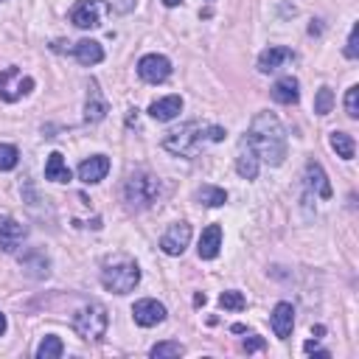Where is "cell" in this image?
Listing matches in <instances>:
<instances>
[{"mask_svg": "<svg viewBox=\"0 0 359 359\" xmlns=\"http://www.w3.org/2000/svg\"><path fill=\"white\" fill-rule=\"evenodd\" d=\"M334 107V93H332V87H320L317 90V96H314V112L317 115H328Z\"/></svg>", "mask_w": 359, "mask_h": 359, "instance_id": "27", "label": "cell"}, {"mask_svg": "<svg viewBox=\"0 0 359 359\" xmlns=\"http://www.w3.org/2000/svg\"><path fill=\"white\" fill-rule=\"evenodd\" d=\"M45 180H51V183H71V169H68L65 158L59 155V152H51V155H48Z\"/></svg>", "mask_w": 359, "mask_h": 359, "instance_id": "22", "label": "cell"}, {"mask_svg": "<svg viewBox=\"0 0 359 359\" xmlns=\"http://www.w3.org/2000/svg\"><path fill=\"white\" fill-rule=\"evenodd\" d=\"M247 354H253V351H261L264 348V340L261 337H250V340H245V345H242Z\"/></svg>", "mask_w": 359, "mask_h": 359, "instance_id": "34", "label": "cell"}, {"mask_svg": "<svg viewBox=\"0 0 359 359\" xmlns=\"http://www.w3.org/2000/svg\"><path fill=\"white\" fill-rule=\"evenodd\" d=\"M258 169H261V160H258L256 149L250 146V140L245 135L242 140H238V149H236V171H238V177H245V180H256Z\"/></svg>", "mask_w": 359, "mask_h": 359, "instance_id": "9", "label": "cell"}, {"mask_svg": "<svg viewBox=\"0 0 359 359\" xmlns=\"http://www.w3.org/2000/svg\"><path fill=\"white\" fill-rule=\"evenodd\" d=\"M124 199L129 208L140 211V208H152L160 199V180L146 174V171H135L127 177L124 183Z\"/></svg>", "mask_w": 359, "mask_h": 359, "instance_id": "4", "label": "cell"}, {"mask_svg": "<svg viewBox=\"0 0 359 359\" xmlns=\"http://www.w3.org/2000/svg\"><path fill=\"white\" fill-rule=\"evenodd\" d=\"M149 354H152L155 359H163V356H183V354H186V348L180 345V343H158L152 351H149Z\"/></svg>", "mask_w": 359, "mask_h": 359, "instance_id": "29", "label": "cell"}, {"mask_svg": "<svg viewBox=\"0 0 359 359\" xmlns=\"http://www.w3.org/2000/svg\"><path fill=\"white\" fill-rule=\"evenodd\" d=\"M219 306H222V309H230V312H242V309L247 306V301H245V295H242V292L227 289V292L219 295Z\"/></svg>", "mask_w": 359, "mask_h": 359, "instance_id": "26", "label": "cell"}, {"mask_svg": "<svg viewBox=\"0 0 359 359\" xmlns=\"http://www.w3.org/2000/svg\"><path fill=\"white\" fill-rule=\"evenodd\" d=\"M219 250H222V227H219V225H208V227L202 230V236H199L197 253H199V258L211 261V258L219 256Z\"/></svg>", "mask_w": 359, "mask_h": 359, "instance_id": "15", "label": "cell"}, {"mask_svg": "<svg viewBox=\"0 0 359 359\" xmlns=\"http://www.w3.org/2000/svg\"><path fill=\"white\" fill-rule=\"evenodd\" d=\"M107 115V101L99 90V82H90V96H87V107H84V121L96 124Z\"/></svg>", "mask_w": 359, "mask_h": 359, "instance_id": "18", "label": "cell"}, {"mask_svg": "<svg viewBox=\"0 0 359 359\" xmlns=\"http://www.w3.org/2000/svg\"><path fill=\"white\" fill-rule=\"evenodd\" d=\"M71 23L82 32L99 25V3L96 0H79V3L71 9Z\"/></svg>", "mask_w": 359, "mask_h": 359, "instance_id": "14", "label": "cell"}, {"mask_svg": "<svg viewBox=\"0 0 359 359\" xmlns=\"http://www.w3.org/2000/svg\"><path fill=\"white\" fill-rule=\"evenodd\" d=\"M107 325H110L107 309L99 306V304H90V306L79 309L76 317H73V332L82 340H101L107 334Z\"/></svg>", "mask_w": 359, "mask_h": 359, "instance_id": "5", "label": "cell"}, {"mask_svg": "<svg viewBox=\"0 0 359 359\" xmlns=\"http://www.w3.org/2000/svg\"><path fill=\"white\" fill-rule=\"evenodd\" d=\"M180 112H183V99L180 96H166V99H158L149 104V115L155 121H174Z\"/></svg>", "mask_w": 359, "mask_h": 359, "instance_id": "16", "label": "cell"}, {"mask_svg": "<svg viewBox=\"0 0 359 359\" xmlns=\"http://www.w3.org/2000/svg\"><path fill=\"white\" fill-rule=\"evenodd\" d=\"M25 238V227L12 219V216H0V250L3 253H14Z\"/></svg>", "mask_w": 359, "mask_h": 359, "instance_id": "12", "label": "cell"}, {"mask_svg": "<svg viewBox=\"0 0 359 359\" xmlns=\"http://www.w3.org/2000/svg\"><path fill=\"white\" fill-rule=\"evenodd\" d=\"M101 284L112 295H129L140 284V267L127 256L107 258L104 269H101Z\"/></svg>", "mask_w": 359, "mask_h": 359, "instance_id": "3", "label": "cell"}, {"mask_svg": "<svg viewBox=\"0 0 359 359\" xmlns=\"http://www.w3.org/2000/svg\"><path fill=\"white\" fill-rule=\"evenodd\" d=\"M107 6L112 12H118V14H127V12L135 9V0H107Z\"/></svg>", "mask_w": 359, "mask_h": 359, "instance_id": "32", "label": "cell"}, {"mask_svg": "<svg viewBox=\"0 0 359 359\" xmlns=\"http://www.w3.org/2000/svg\"><path fill=\"white\" fill-rule=\"evenodd\" d=\"M332 149L337 152V158H343V160H354V155H356V143H354V138L348 135V132H332Z\"/></svg>", "mask_w": 359, "mask_h": 359, "instance_id": "23", "label": "cell"}, {"mask_svg": "<svg viewBox=\"0 0 359 359\" xmlns=\"http://www.w3.org/2000/svg\"><path fill=\"white\" fill-rule=\"evenodd\" d=\"M3 334H6V314L0 312V337H3Z\"/></svg>", "mask_w": 359, "mask_h": 359, "instance_id": "35", "label": "cell"}, {"mask_svg": "<svg viewBox=\"0 0 359 359\" xmlns=\"http://www.w3.org/2000/svg\"><path fill=\"white\" fill-rule=\"evenodd\" d=\"M197 202L199 205H208V208H219L227 202V191L225 188H216V186H202L197 191Z\"/></svg>", "mask_w": 359, "mask_h": 359, "instance_id": "24", "label": "cell"}, {"mask_svg": "<svg viewBox=\"0 0 359 359\" xmlns=\"http://www.w3.org/2000/svg\"><path fill=\"white\" fill-rule=\"evenodd\" d=\"M250 146L267 166H281L286 158V129L273 112H258L247 132Z\"/></svg>", "mask_w": 359, "mask_h": 359, "instance_id": "1", "label": "cell"}, {"mask_svg": "<svg viewBox=\"0 0 359 359\" xmlns=\"http://www.w3.org/2000/svg\"><path fill=\"white\" fill-rule=\"evenodd\" d=\"M225 138V129L222 127H214V124H199V121H188L180 129H171L166 138H163V149L177 158H197L202 152V146L211 140V143H219Z\"/></svg>", "mask_w": 359, "mask_h": 359, "instance_id": "2", "label": "cell"}, {"mask_svg": "<svg viewBox=\"0 0 359 359\" xmlns=\"http://www.w3.org/2000/svg\"><path fill=\"white\" fill-rule=\"evenodd\" d=\"M71 51H73V56L79 59V65H99L101 59H104V48H101L99 42H93V40H82V42H76Z\"/></svg>", "mask_w": 359, "mask_h": 359, "instance_id": "21", "label": "cell"}, {"mask_svg": "<svg viewBox=\"0 0 359 359\" xmlns=\"http://www.w3.org/2000/svg\"><path fill=\"white\" fill-rule=\"evenodd\" d=\"M188 242H191V225L188 222H174L160 238V250L166 256H183Z\"/></svg>", "mask_w": 359, "mask_h": 359, "instance_id": "8", "label": "cell"}, {"mask_svg": "<svg viewBox=\"0 0 359 359\" xmlns=\"http://www.w3.org/2000/svg\"><path fill=\"white\" fill-rule=\"evenodd\" d=\"M269 323H273L275 337L286 340V337L292 334V328H295V309H292V304H278V306L273 309V317H269Z\"/></svg>", "mask_w": 359, "mask_h": 359, "instance_id": "17", "label": "cell"}, {"mask_svg": "<svg viewBox=\"0 0 359 359\" xmlns=\"http://www.w3.org/2000/svg\"><path fill=\"white\" fill-rule=\"evenodd\" d=\"M32 90H34V79L23 76L20 68H6L0 73V99L3 101H17L32 93Z\"/></svg>", "mask_w": 359, "mask_h": 359, "instance_id": "6", "label": "cell"}, {"mask_svg": "<svg viewBox=\"0 0 359 359\" xmlns=\"http://www.w3.org/2000/svg\"><path fill=\"white\" fill-rule=\"evenodd\" d=\"M273 99L278 104H297V99H301V84H297L295 76H284L273 84Z\"/></svg>", "mask_w": 359, "mask_h": 359, "instance_id": "19", "label": "cell"}, {"mask_svg": "<svg viewBox=\"0 0 359 359\" xmlns=\"http://www.w3.org/2000/svg\"><path fill=\"white\" fill-rule=\"evenodd\" d=\"M286 62H295V51L284 48V45H269L267 51H261L258 56V71L261 73H275L278 68H284Z\"/></svg>", "mask_w": 359, "mask_h": 359, "instance_id": "11", "label": "cell"}, {"mask_svg": "<svg viewBox=\"0 0 359 359\" xmlns=\"http://www.w3.org/2000/svg\"><path fill=\"white\" fill-rule=\"evenodd\" d=\"M304 351H306V354H312V356H320V359H328V356H332V354H328L325 348H320L314 340H309V343L304 345Z\"/></svg>", "mask_w": 359, "mask_h": 359, "instance_id": "33", "label": "cell"}, {"mask_svg": "<svg viewBox=\"0 0 359 359\" xmlns=\"http://www.w3.org/2000/svg\"><path fill=\"white\" fill-rule=\"evenodd\" d=\"M306 186H309V191H317V197H323V199L332 197V183H328L323 166L314 160L306 166Z\"/></svg>", "mask_w": 359, "mask_h": 359, "instance_id": "20", "label": "cell"}, {"mask_svg": "<svg viewBox=\"0 0 359 359\" xmlns=\"http://www.w3.org/2000/svg\"><path fill=\"white\" fill-rule=\"evenodd\" d=\"M20 160V152L12 143H0V171H12Z\"/></svg>", "mask_w": 359, "mask_h": 359, "instance_id": "28", "label": "cell"}, {"mask_svg": "<svg viewBox=\"0 0 359 359\" xmlns=\"http://www.w3.org/2000/svg\"><path fill=\"white\" fill-rule=\"evenodd\" d=\"M345 56H348V59H356V56H359V25L351 28V37H348V45H345Z\"/></svg>", "mask_w": 359, "mask_h": 359, "instance_id": "31", "label": "cell"}, {"mask_svg": "<svg viewBox=\"0 0 359 359\" xmlns=\"http://www.w3.org/2000/svg\"><path fill=\"white\" fill-rule=\"evenodd\" d=\"M183 0H163V6H169V9H174V6H180Z\"/></svg>", "mask_w": 359, "mask_h": 359, "instance_id": "36", "label": "cell"}, {"mask_svg": "<svg viewBox=\"0 0 359 359\" xmlns=\"http://www.w3.org/2000/svg\"><path fill=\"white\" fill-rule=\"evenodd\" d=\"M107 171H110V160L104 155H93L79 166V180L84 186H96L107 177Z\"/></svg>", "mask_w": 359, "mask_h": 359, "instance_id": "13", "label": "cell"}, {"mask_svg": "<svg viewBox=\"0 0 359 359\" xmlns=\"http://www.w3.org/2000/svg\"><path fill=\"white\" fill-rule=\"evenodd\" d=\"M138 76L149 84H160L171 76V62L160 53H146L138 62Z\"/></svg>", "mask_w": 359, "mask_h": 359, "instance_id": "7", "label": "cell"}, {"mask_svg": "<svg viewBox=\"0 0 359 359\" xmlns=\"http://www.w3.org/2000/svg\"><path fill=\"white\" fill-rule=\"evenodd\" d=\"M132 317H135L138 325L152 328V325H158V323L166 320V306L158 304V301H152V297H143V301H138L132 306Z\"/></svg>", "mask_w": 359, "mask_h": 359, "instance_id": "10", "label": "cell"}, {"mask_svg": "<svg viewBox=\"0 0 359 359\" xmlns=\"http://www.w3.org/2000/svg\"><path fill=\"white\" fill-rule=\"evenodd\" d=\"M62 351H65L62 340L51 334V337H45V340L40 343V348H37V359H59V356H62Z\"/></svg>", "mask_w": 359, "mask_h": 359, "instance_id": "25", "label": "cell"}, {"mask_svg": "<svg viewBox=\"0 0 359 359\" xmlns=\"http://www.w3.org/2000/svg\"><path fill=\"white\" fill-rule=\"evenodd\" d=\"M345 112H348V118H359V87L354 84V87H348V93H345Z\"/></svg>", "mask_w": 359, "mask_h": 359, "instance_id": "30", "label": "cell"}]
</instances>
